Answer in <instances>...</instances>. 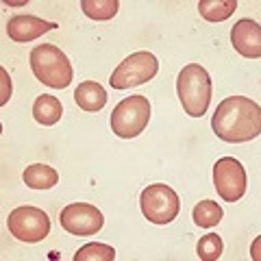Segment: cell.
<instances>
[{
  "instance_id": "cell-1",
  "label": "cell",
  "mask_w": 261,
  "mask_h": 261,
  "mask_svg": "<svg viewBox=\"0 0 261 261\" xmlns=\"http://www.w3.org/2000/svg\"><path fill=\"white\" fill-rule=\"evenodd\" d=\"M211 128L222 142H250L261 135V109L246 96H228L218 105Z\"/></svg>"
},
{
  "instance_id": "cell-2",
  "label": "cell",
  "mask_w": 261,
  "mask_h": 261,
  "mask_svg": "<svg viewBox=\"0 0 261 261\" xmlns=\"http://www.w3.org/2000/svg\"><path fill=\"white\" fill-rule=\"evenodd\" d=\"M211 83L209 72L198 63H190L178 72L176 79V94L183 105V111L190 118H202L211 102Z\"/></svg>"
},
{
  "instance_id": "cell-3",
  "label": "cell",
  "mask_w": 261,
  "mask_h": 261,
  "mask_svg": "<svg viewBox=\"0 0 261 261\" xmlns=\"http://www.w3.org/2000/svg\"><path fill=\"white\" fill-rule=\"evenodd\" d=\"M31 70L37 81L44 85L63 89L72 83L74 79V70H72L70 59L65 57L61 48L53 44H39L31 50Z\"/></svg>"
},
{
  "instance_id": "cell-4",
  "label": "cell",
  "mask_w": 261,
  "mask_h": 261,
  "mask_svg": "<svg viewBox=\"0 0 261 261\" xmlns=\"http://www.w3.org/2000/svg\"><path fill=\"white\" fill-rule=\"evenodd\" d=\"M150 122V102L146 96H126L111 113V130L122 140L137 137Z\"/></svg>"
},
{
  "instance_id": "cell-5",
  "label": "cell",
  "mask_w": 261,
  "mask_h": 261,
  "mask_svg": "<svg viewBox=\"0 0 261 261\" xmlns=\"http://www.w3.org/2000/svg\"><path fill=\"white\" fill-rule=\"evenodd\" d=\"M144 218L152 224H170L181 211L178 194L166 183L148 185L140 196Z\"/></svg>"
},
{
  "instance_id": "cell-6",
  "label": "cell",
  "mask_w": 261,
  "mask_h": 261,
  "mask_svg": "<svg viewBox=\"0 0 261 261\" xmlns=\"http://www.w3.org/2000/svg\"><path fill=\"white\" fill-rule=\"evenodd\" d=\"M157 72H159L157 57L148 50H140V53L128 55L126 59L113 70L109 85L113 89H130L135 85L148 83L150 79L157 76Z\"/></svg>"
},
{
  "instance_id": "cell-7",
  "label": "cell",
  "mask_w": 261,
  "mask_h": 261,
  "mask_svg": "<svg viewBox=\"0 0 261 261\" xmlns=\"http://www.w3.org/2000/svg\"><path fill=\"white\" fill-rule=\"evenodd\" d=\"M7 228H9V233L15 240L35 244L48 238V233H50V218L39 207H31V205L15 207L9 214V218H7Z\"/></svg>"
},
{
  "instance_id": "cell-8",
  "label": "cell",
  "mask_w": 261,
  "mask_h": 261,
  "mask_svg": "<svg viewBox=\"0 0 261 261\" xmlns=\"http://www.w3.org/2000/svg\"><path fill=\"white\" fill-rule=\"evenodd\" d=\"M214 185L218 190V196L226 202H235L246 194L248 178L246 170L235 157H222L214 166Z\"/></svg>"
},
{
  "instance_id": "cell-9",
  "label": "cell",
  "mask_w": 261,
  "mask_h": 261,
  "mask_svg": "<svg viewBox=\"0 0 261 261\" xmlns=\"http://www.w3.org/2000/svg\"><path fill=\"white\" fill-rule=\"evenodd\" d=\"M59 222L70 235L87 238V235H96L100 231L102 224H105V218L100 214V209H96L94 205H87V202H72V205L61 209Z\"/></svg>"
},
{
  "instance_id": "cell-10",
  "label": "cell",
  "mask_w": 261,
  "mask_h": 261,
  "mask_svg": "<svg viewBox=\"0 0 261 261\" xmlns=\"http://www.w3.org/2000/svg\"><path fill=\"white\" fill-rule=\"evenodd\" d=\"M231 44L246 59L261 57V27L255 20H240L231 29Z\"/></svg>"
},
{
  "instance_id": "cell-11",
  "label": "cell",
  "mask_w": 261,
  "mask_h": 261,
  "mask_svg": "<svg viewBox=\"0 0 261 261\" xmlns=\"http://www.w3.org/2000/svg\"><path fill=\"white\" fill-rule=\"evenodd\" d=\"M55 29H57L55 22L39 20L35 15H13V18H9V22H7V35L18 44L33 42V39L42 37L44 33L55 31Z\"/></svg>"
},
{
  "instance_id": "cell-12",
  "label": "cell",
  "mask_w": 261,
  "mask_h": 261,
  "mask_svg": "<svg viewBox=\"0 0 261 261\" xmlns=\"http://www.w3.org/2000/svg\"><path fill=\"white\" fill-rule=\"evenodd\" d=\"M74 102L87 113H98L107 105V92L96 81H85L74 89Z\"/></svg>"
},
{
  "instance_id": "cell-13",
  "label": "cell",
  "mask_w": 261,
  "mask_h": 261,
  "mask_svg": "<svg viewBox=\"0 0 261 261\" xmlns=\"http://www.w3.org/2000/svg\"><path fill=\"white\" fill-rule=\"evenodd\" d=\"M61 116H63V105L57 96L44 94V96H37V100L33 102V118H35L39 124L53 126L61 120Z\"/></svg>"
},
{
  "instance_id": "cell-14",
  "label": "cell",
  "mask_w": 261,
  "mask_h": 261,
  "mask_svg": "<svg viewBox=\"0 0 261 261\" xmlns=\"http://www.w3.org/2000/svg\"><path fill=\"white\" fill-rule=\"evenodd\" d=\"M24 183L31 190H50L59 183V174H57V170L46 166V163H33V166H27L24 170Z\"/></svg>"
},
{
  "instance_id": "cell-15",
  "label": "cell",
  "mask_w": 261,
  "mask_h": 261,
  "mask_svg": "<svg viewBox=\"0 0 261 261\" xmlns=\"http://www.w3.org/2000/svg\"><path fill=\"white\" fill-rule=\"evenodd\" d=\"M238 9V0H200L198 11L207 22H224Z\"/></svg>"
},
{
  "instance_id": "cell-16",
  "label": "cell",
  "mask_w": 261,
  "mask_h": 261,
  "mask_svg": "<svg viewBox=\"0 0 261 261\" xmlns=\"http://www.w3.org/2000/svg\"><path fill=\"white\" fill-rule=\"evenodd\" d=\"M81 9H83L87 18L105 22V20L116 18L120 3L118 0H81Z\"/></svg>"
},
{
  "instance_id": "cell-17",
  "label": "cell",
  "mask_w": 261,
  "mask_h": 261,
  "mask_svg": "<svg viewBox=\"0 0 261 261\" xmlns=\"http://www.w3.org/2000/svg\"><path fill=\"white\" fill-rule=\"evenodd\" d=\"M222 216H224V211H222V207H220L216 200H200L198 205L194 207V211H192L194 222L198 224L200 228L216 226L220 220H222Z\"/></svg>"
},
{
  "instance_id": "cell-18",
  "label": "cell",
  "mask_w": 261,
  "mask_h": 261,
  "mask_svg": "<svg viewBox=\"0 0 261 261\" xmlns=\"http://www.w3.org/2000/svg\"><path fill=\"white\" fill-rule=\"evenodd\" d=\"M113 259H116L113 246H107V244H100V242L85 244L74 255V261H113Z\"/></svg>"
},
{
  "instance_id": "cell-19",
  "label": "cell",
  "mask_w": 261,
  "mask_h": 261,
  "mask_svg": "<svg viewBox=\"0 0 261 261\" xmlns=\"http://www.w3.org/2000/svg\"><path fill=\"white\" fill-rule=\"evenodd\" d=\"M222 250H224V244L222 238L216 233H209L205 238H200V242L196 244V255L202 261H216L222 257Z\"/></svg>"
},
{
  "instance_id": "cell-20",
  "label": "cell",
  "mask_w": 261,
  "mask_h": 261,
  "mask_svg": "<svg viewBox=\"0 0 261 261\" xmlns=\"http://www.w3.org/2000/svg\"><path fill=\"white\" fill-rule=\"evenodd\" d=\"M0 79H3V92H0V105H7L11 98V79H9V72L5 68H0Z\"/></svg>"
}]
</instances>
